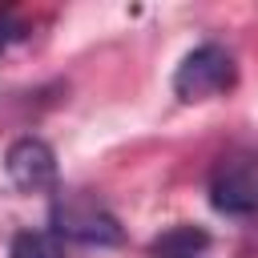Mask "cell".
I'll list each match as a JSON object with an SVG mask.
<instances>
[{
    "instance_id": "obj_4",
    "label": "cell",
    "mask_w": 258,
    "mask_h": 258,
    "mask_svg": "<svg viewBox=\"0 0 258 258\" xmlns=\"http://www.w3.org/2000/svg\"><path fill=\"white\" fill-rule=\"evenodd\" d=\"M4 173L24 194L52 189L56 185V153L44 137H16L4 153Z\"/></svg>"
},
{
    "instance_id": "obj_3",
    "label": "cell",
    "mask_w": 258,
    "mask_h": 258,
    "mask_svg": "<svg viewBox=\"0 0 258 258\" xmlns=\"http://www.w3.org/2000/svg\"><path fill=\"white\" fill-rule=\"evenodd\" d=\"M210 206L226 218H258V153H230L210 169Z\"/></svg>"
},
{
    "instance_id": "obj_6",
    "label": "cell",
    "mask_w": 258,
    "mask_h": 258,
    "mask_svg": "<svg viewBox=\"0 0 258 258\" xmlns=\"http://www.w3.org/2000/svg\"><path fill=\"white\" fill-rule=\"evenodd\" d=\"M8 258H64V246L52 230H20L12 234Z\"/></svg>"
},
{
    "instance_id": "obj_7",
    "label": "cell",
    "mask_w": 258,
    "mask_h": 258,
    "mask_svg": "<svg viewBox=\"0 0 258 258\" xmlns=\"http://www.w3.org/2000/svg\"><path fill=\"white\" fill-rule=\"evenodd\" d=\"M28 36V24L12 12V8H0V52L8 48V44H16V40H24Z\"/></svg>"
},
{
    "instance_id": "obj_1",
    "label": "cell",
    "mask_w": 258,
    "mask_h": 258,
    "mask_svg": "<svg viewBox=\"0 0 258 258\" xmlns=\"http://www.w3.org/2000/svg\"><path fill=\"white\" fill-rule=\"evenodd\" d=\"M48 222H52L56 238H73L81 246H121L125 242V230H121L117 214L85 189L56 194V202L48 210Z\"/></svg>"
},
{
    "instance_id": "obj_5",
    "label": "cell",
    "mask_w": 258,
    "mask_h": 258,
    "mask_svg": "<svg viewBox=\"0 0 258 258\" xmlns=\"http://www.w3.org/2000/svg\"><path fill=\"white\" fill-rule=\"evenodd\" d=\"M206 246H210V234H202L194 226H173L169 234H161L153 242V254L157 258H198Z\"/></svg>"
},
{
    "instance_id": "obj_2",
    "label": "cell",
    "mask_w": 258,
    "mask_h": 258,
    "mask_svg": "<svg viewBox=\"0 0 258 258\" xmlns=\"http://www.w3.org/2000/svg\"><path fill=\"white\" fill-rule=\"evenodd\" d=\"M234 81H238L234 56H230L222 44L206 40V44L189 48V52L177 60V69H173V97L185 101V105L210 101V97L234 89Z\"/></svg>"
}]
</instances>
